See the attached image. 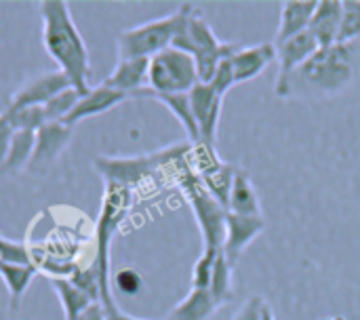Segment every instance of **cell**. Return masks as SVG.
I'll return each instance as SVG.
<instances>
[{
	"label": "cell",
	"mask_w": 360,
	"mask_h": 320,
	"mask_svg": "<svg viewBox=\"0 0 360 320\" xmlns=\"http://www.w3.org/2000/svg\"><path fill=\"white\" fill-rule=\"evenodd\" d=\"M40 19L44 51L57 63V70L68 76L72 87L84 95L91 89V57L72 19L70 4L63 0H42Z\"/></svg>",
	"instance_id": "cell-1"
},
{
	"label": "cell",
	"mask_w": 360,
	"mask_h": 320,
	"mask_svg": "<svg viewBox=\"0 0 360 320\" xmlns=\"http://www.w3.org/2000/svg\"><path fill=\"white\" fill-rule=\"evenodd\" d=\"M352 44L321 46L302 68H297L283 89L281 99H329L342 95L354 80Z\"/></svg>",
	"instance_id": "cell-2"
},
{
	"label": "cell",
	"mask_w": 360,
	"mask_h": 320,
	"mask_svg": "<svg viewBox=\"0 0 360 320\" xmlns=\"http://www.w3.org/2000/svg\"><path fill=\"white\" fill-rule=\"evenodd\" d=\"M173 46L188 53L194 59L200 82H211L217 65L224 59H228L230 55H234L243 44L219 40L217 34L213 32L211 23L205 19L202 11L194 6L184 23V27L175 36Z\"/></svg>",
	"instance_id": "cell-3"
},
{
	"label": "cell",
	"mask_w": 360,
	"mask_h": 320,
	"mask_svg": "<svg viewBox=\"0 0 360 320\" xmlns=\"http://www.w3.org/2000/svg\"><path fill=\"white\" fill-rule=\"evenodd\" d=\"M192 8H194V4L184 2L173 13H169L160 19H152L148 23L122 30L116 36L118 59H135V57L152 59L154 55L173 46V40L179 34V30L184 27Z\"/></svg>",
	"instance_id": "cell-4"
},
{
	"label": "cell",
	"mask_w": 360,
	"mask_h": 320,
	"mask_svg": "<svg viewBox=\"0 0 360 320\" xmlns=\"http://www.w3.org/2000/svg\"><path fill=\"white\" fill-rule=\"evenodd\" d=\"M133 190L116 186V184H105V194H103V205H101V215L97 222V260L93 264L97 276H99V304L103 310L116 306L112 297V285H110V247L112 238L118 232V226L127 217V211L131 209L133 203Z\"/></svg>",
	"instance_id": "cell-5"
},
{
	"label": "cell",
	"mask_w": 360,
	"mask_h": 320,
	"mask_svg": "<svg viewBox=\"0 0 360 320\" xmlns=\"http://www.w3.org/2000/svg\"><path fill=\"white\" fill-rule=\"evenodd\" d=\"M198 82L200 80L194 59L175 46H169L150 59L148 89L154 93H190Z\"/></svg>",
	"instance_id": "cell-6"
},
{
	"label": "cell",
	"mask_w": 360,
	"mask_h": 320,
	"mask_svg": "<svg viewBox=\"0 0 360 320\" xmlns=\"http://www.w3.org/2000/svg\"><path fill=\"white\" fill-rule=\"evenodd\" d=\"M95 169L103 175L105 184H116L122 188L133 190L135 186L143 184L146 179L154 177L162 171V152L150 156H129V158H93Z\"/></svg>",
	"instance_id": "cell-7"
},
{
	"label": "cell",
	"mask_w": 360,
	"mask_h": 320,
	"mask_svg": "<svg viewBox=\"0 0 360 320\" xmlns=\"http://www.w3.org/2000/svg\"><path fill=\"white\" fill-rule=\"evenodd\" d=\"M224 95H219L211 84L198 82L190 91V105L192 114L198 127L200 143L215 148L217 150V131H219V120L224 112Z\"/></svg>",
	"instance_id": "cell-8"
},
{
	"label": "cell",
	"mask_w": 360,
	"mask_h": 320,
	"mask_svg": "<svg viewBox=\"0 0 360 320\" xmlns=\"http://www.w3.org/2000/svg\"><path fill=\"white\" fill-rule=\"evenodd\" d=\"M74 127H68L63 122H46L36 131V146L32 160L25 171L34 175H44L55 165V160L61 156V152L68 148L72 139Z\"/></svg>",
	"instance_id": "cell-9"
},
{
	"label": "cell",
	"mask_w": 360,
	"mask_h": 320,
	"mask_svg": "<svg viewBox=\"0 0 360 320\" xmlns=\"http://www.w3.org/2000/svg\"><path fill=\"white\" fill-rule=\"evenodd\" d=\"M266 230V222L264 217H251V215H236V213H228L226 215V238H224V247L221 253L226 255V260L236 266L240 255L247 251V247Z\"/></svg>",
	"instance_id": "cell-10"
},
{
	"label": "cell",
	"mask_w": 360,
	"mask_h": 320,
	"mask_svg": "<svg viewBox=\"0 0 360 320\" xmlns=\"http://www.w3.org/2000/svg\"><path fill=\"white\" fill-rule=\"evenodd\" d=\"M70 87H72V82L68 80V76L63 72H59V70L46 72V74H40V76L27 80L21 89H17L13 93V97L8 99V103L13 108H40L49 99H53L57 93H61Z\"/></svg>",
	"instance_id": "cell-11"
},
{
	"label": "cell",
	"mask_w": 360,
	"mask_h": 320,
	"mask_svg": "<svg viewBox=\"0 0 360 320\" xmlns=\"http://www.w3.org/2000/svg\"><path fill=\"white\" fill-rule=\"evenodd\" d=\"M276 46V63H278V74H276V82H274V91L283 89V84L289 80V76L302 68L321 46L316 42V38L310 32H304L300 36H293Z\"/></svg>",
	"instance_id": "cell-12"
},
{
	"label": "cell",
	"mask_w": 360,
	"mask_h": 320,
	"mask_svg": "<svg viewBox=\"0 0 360 320\" xmlns=\"http://www.w3.org/2000/svg\"><path fill=\"white\" fill-rule=\"evenodd\" d=\"M127 99H129V95H124L120 91H114V89H110L105 84L91 87L84 95H80L78 103L68 114V118L63 120V124L74 127L80 120H86V118H93V116H99V114L110 112L112 108L120 105Z\"/></svg>",
	"instance_id": "cell-13"
},
{
	"label": "cell",
	"mask_w": 360,
	"mask_h": 320,
	"mask_svg": "<svg viewBox=\"0 0 360 320\" xmlns=\"http://www.w3.org/2000/svg\"><path fill=\"white\" fill-rule=\"evenodd\" d=\"M274 61H276L274 42H262V44H255V46H240L230 57L236 84L255 80Z\"/></svg>",
	"instance_id": "cell-14"
},
{
	"label": "cell",
	"mask_w": 360,
	"mask_h": 320,
	"mask_svg": "<svg viewBox=\"0 0 360 320\" xmlns=\"http://www.w3.org/2000/svg\"><path fill=\"white\" fill-rule=\"evenodd\" d=\"M148 68H150V59H143V57L118 59L116 68L108 74V78L101 84L133 97L135 93L148 87Z\"/></svg>",
	"instance_id": "cell-15"
},
{
	"label": "cell",
	"mask_w": 360,
	"mask_h": 320,
	"mask_svg": "<svg viewBox=\"0 0 360 320\" xmlns=\"http://www.w3.org/2000/svg\"><path fill=\"white\" fill-rule=\"evenodd\" d=\"M316 6H319V0H287V2H283L274 44H281L293 36L308 32Z\"/></svg>",
	"instance_id": "cell-16"
},
{
	"label": "cell",
	"mask_w": 360,
	"mask_h": 320,
	"mask_svg": "<svg viewBox=\"0 0 360 320\" xmlns=\"http://www.w3.org/2000/svg\"><path fill=\"white\" fill-rule=\"evenodd\" d=\"M133 97L137 99H154L158 103H162L177 120L179 124L186 129L188 133V141L190 143H200V135H198V127L192 114V105H190V93H175V95H165V93H154L148 87L139 93H135Z\"/></svg>",
	"instance_id": "cell-17"
},
{
	"label": "cell",
	"mask_w": 360,
	"mask_h": 320,
	"mask_svg": "<svg viewBox=\"0 0 360 320\" xmlns=\"http://www.w3.org/2000/svg\"><path fill=\"white\" fill-rule=\"evenodd\" d=\"M340 23H342V0H321L308 32L316 38L319 46H333L338 44Z\"/></svg>",
	"instance_id": "cell-18"
},
{
	"label": "cell",
	"mask_w": 360,
	"mask_h": 320,
	"mask_svg": "<svg viewBox=\"0 0 360 320\" xmlns=\"http://www.w3.org/2000/svg\"><path fill=\"white\" fill-rule=\"evenodd\" d=\"M228 213L262 217V203H259L257 188H255L253 179L249 177V173L240 167H236V171H234L230 200H228Z\"/></svg>",
	"instance_id": "cell-19"
},
{
	"label": "cell",
	"mask_w": 360,
	"mask_h": 320,
	"mask_svg": "<svg viewBox=\"0 0 360 320\" xmlns=\"http://www.w3.org/2000/svg\"><path fill=\"white\" fill-rule=\"evenodd\" d=\"M209 289H190V293L167 314L165 320H209L217 310Z\"/></svg>",
	"instance_id": "cell-20"
},
{
	"label": "cell",
	"mask_w": 360,
	"mask_h": 320,
	"mask_svg": "<svg viewBox=\"0 0 360 320\" xmlns=\"http://www.w3.org/2000/svg\"><path fill=\"white\" fill-rule=\"evenodd\" d=\"M36 268L32 264L27 266H15V264H2L0 262V281L4 283L6 291H8V310L11 314L17 312L27 287L32 285L34 276H36Z\"/></svg>",
	"instance_id": "cell-21"
},
{
	"label": "cell",
	"mask_w": 360,
	"mask_h": 320,
	"mask_svg": "<svg viewBox=\"0 0 360 320\" xmlns=\"http://www.w3.org/2000/svg\"><path fill=\"white\" fill-rule=\"evenodd\" d=\"M34 146H36L34 131H15L8 152L4 156V162L0 165V175H15L27 169L32 154H34Z\"/></svg>",
	"instance_id": "cell-22"
},
{
	"label": "cell",
	"mask_w": 360,
	"mask_h": 320,
	"mask_svg": "<svg viewBox=\"0 0 360 320\" xmlns=\"http://www.w3.org/2000/svg\"><path fill=\"white\" fill-rule=\"evenodd\" d=\"M51 287L55 289V293L61 302L65 320H76L91 304H95V300L91 295H86L82 289H78L70 279H51Z\"/></svg>",
	"instance_id": "cell-23"
},
{
	"label": "cell",
	"mask_w": 360,
	"mask_h": 320,
	"mask_svg": "<svg viewBox=\"0 0 360 320\" xmlns=\"http://www.w3.org/2000/svg\"><path fill=\"white\" fill-rule=\"evenodd\" d=\"M232 272L234 266L226 260V255L219 251L215 266H213V274H211V285L209 291L213 295V300L217 302V306H226L234 300V281H232Z\"/></svg>",
	"instance_id": "cell-24"
},
{
	"label": "cell",
	"mask_w": 360,
	"mask_h": 320,
	"mask_svg": "<svg viewBox=\"0 0 360 320\" xmlns=\"http://www.w3.org/2000/svg\"><path fill=\"white\" fill-rule=\"evenodd\" d=\"M82 93H78L74 87L57 93L53 99H49L44 105H42V114H44V120L46 122H63L68 118V114L74 110V105L78 103Z\"/></svg>",
	"instance_id": "cell-25"
},
{
	"label": "cell",
	"mask_w": 360,
	"mask_h": 320,
	"mask_svg": "<svg viewBox=\"0 0 360 320\" xmlns=\"http://www.w3.org/2000/svg\"><path fill=\"white\" fill-rule=\"evenodd\" d=\"M356 40H360V0H344L338 44H354Z\"/></svg>",
	"instance_id": "cell-26"
},
{
	"label": "cell",
	"mask_w": 360,
	"mask_h": 320,
	"mask_svg": "<svg viewBox=\"0 0 360 320\" xmlns=\"http://www.w3.org/2000/svg\"><path fill=\"white\" fill-rule=\"evenodd\" d=\"M217 253L219 251H202V255L192 268V289H209Z\"/></svg>",
	"instance_id": "cell-27"
},
{
	"label": "cell",
	"mask_w": 360,
	"mask_h": 320,
	"mask_svg": "<svg viewBox=\"0 0 360 320\" xmlns=\"http://www.w3.org/2000/svg\"><path fill=\"white\" fill-rule=\"evenodd\" d=\"M0 262L15 264V266H27V264H32V257L23 243H15V241L0 236Z\"/></svg>",
	"instance_id": "cell-28"
},
{
	"label": "cell",
	"mask_w": 360,
	"mask_h": 320,
	"mask_svg": "<svg viewBox=\"0 0 360 320\" xmlns=\"http://www.w3.org/2000/svg\"><path fill=\"white\" fill-rule=\"evenodd\" d=\"M232 57V55H230ZM230 57L228 59H224L219 65H217V70H215V74H213V78H211V82H207V84H211L219 95H228L230 91H232V87H236V80H234V72H232V63H230Z\"/></svg>",
	"instance_id": "cell-29"
},
{
	"label": "cell",
	"mask_w": 360,
	"mask_h": 320,
	"mask_svg": "<svg viewBox=\"0 0 360 320\" xmlns=\"http://www.w3.org/2000/svg\"><path fill=\"white\" fill-rule=\"evenodd\" d=\"M114 287L122 295H137L139 289H141V276L135 270H131V268L118 270L116 276H114Z\"/></svg>",
	"instance_id": "cell-30"
},
{
	"label": "cell",
	"mask_w": 360,
	"mask_h": 320,
	"mask_svg": "<svg viewBox=\"0 0 360 320\" xmlns=\"http://www.w3.org/2000/svg\"><path fill=\"white\" fill-rule=\"evenodd\" d=\"M266 306H268V304L264 302V297L253 295V297L243 306V310H240L232 320H262Z\"/></svg>",
	"instance_id": "cell-31"
},
{
	"label": "cell",
	"mask_w": 360,
	"mask_h": 320,
	"mask_svg": "<svg viewBox=\"0 0 360 320\" xmlns=\"http://www.w3.org/2000/svg\"><path fill=\"white\" fill-rule=\"evenodd\" d=\"M13 135H15L13 124H11L8 118L0 112V165L4 162V156H6V152H8V146H11Z\"/></svg>",
	"instance_id": "cell-32"
},
{
	"label": "cell",
	"mask_w": 360,
	"mask_h": 320,
	"mask_svg": "<svg viewBox=\"0 0 360 320\" xmlns=\"http://www.w3.org/2000/svg\"><path fill=\"white\" fill-rule=\"evenodd\" d=\"M76 320H108L105 316V310H103V306L99 304V302H95V304H91L80 316Z\"/></svg>",
	"instance_id": "cell-33"
},
{
	"label": "cell",
	"mask_w": 360,
	"mask_h": 320,
	"mask_svg": "<svg viewBox=\"0 0 360 320\" xmlns=\"http://www.w3.org/2000/svg\"><path fill=\"white\" fill-rule=\"evenodd\" d=\"M105 316L108 320H146V319H135V316H129V314H124L118 306H112V308H108L105 310Z\"/></svg>",
	"instance_id": "cell-34"
},
{
	"label": "cell",
	"mask_w": 360,
	"mask_h": 320,
	"mask_svg": "<svg viewBox=\"0 0 360 320\" xmlns=\"http://www.w3.org/2000/svg\"><path fill=\"white\" fill-rule=\"evenodd\" d=\"M262 320H276L274 319V314H272V310H270V306H266V310H264V316Z\"/></svg>",
	"instance_id": "cell-35"
}]
</instances>
